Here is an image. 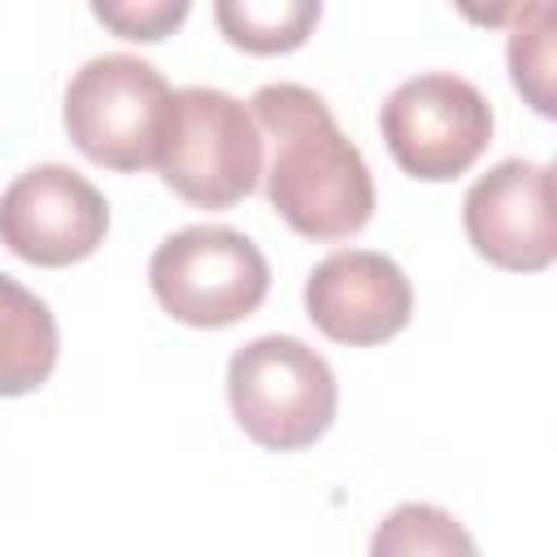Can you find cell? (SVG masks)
Returning <instances> with one entry per match:
<instances>
[{"label": "cell", "instance_id": "obj_11", "mask_svg": "<svg viewBox=\"0 0 557 557\" xmlns=\"http://www.w3.org/2000/svg\"><path fill=\"white\" fill-rule=\"evenodd\" d=\"M213 17L235 48L274 57V52L300 48L313 35L322 4L318 0H218Z\"/></svg>", "mask_w": 557, "mask_h": 557}, {"label": "cell", "instance_id": "obj_9", "mask_svg": "<svg viewBox=\"0 0 557 557\" xmlns=\"http://www.w3.org/2000/svg\"><path fill=\"white\" fill-rule=\"evenodd\" d=\"M305 313L335 344H383L413 318V287L405 270L370 248H339L305 278Z\"/></svg>", "mask_w": 557, "mask_h": 557}, {"label": "cell", "instance_id": "obj_8", "mask_svg": "<svg viewBox=\"0 0 557 557\" xmlns=\"http://www.w3.org/2000/svg\"><path fill=\"white\" fill-rule=\"evenodd\" d=\"M474 252L500 270L535 274L557 257V209L553 170L540 161L505 157L479 174L461 205Z\"/></svg>", "mask_w": 557, "mask_h": 557}, {"label": "cell", "instance_id": "obj_14", "mask_svg": "<svg viewBox=\"0 0 557 557\" xmlns=\"http://www.w3.org/2000/svg\"><path fill=\"white\" fill-rule=\"evenodd\" d=\"M91 13H96L104 26H113L122 39L157 44V39H165V35L191 13V4H187V0H122V4L96 0Z\"/></svg>", "mask_w": 557, "mask_h": 557}, {"label": "cell", "instance_id": "obj_10", "mask_svg": "<svg viewBox=\"0 0 557 557\" xmlns=\"http://www.w3.org/2000/svg\"><path fill=\"white\" fill-rule=\"evenodd\" d=\"M57 370V318L0 270V396H26Z\"/></svg>", "mask_w": 557, "mask_h": 557}, {"label": "cell", "instance_id": "obj_12", "mask_svg": "<svg viewBox=\"0 0 557 557\" xmlns=\"http://www.w3.org/2000/svg\"><path fill=\"white\" fill-rule=\"evenodd\" d=\"M370 557H479V544L448 509L405 500L374 527Z\"/></svg>", "mask_w": 557, "mask_h": 557}, {"label": "cell", "instance_id": "obj_13", "mask_svg": "<svg viewBox=\"0 0 557 557\" xmlns=\"http://www.w3.org/2000/svg\"><path fill=\"white\" fill-rule=\"evenodd\" d=\"M553 22H557V9L540 0V4L513 9V30H509L513 87L527 96V104L540 117L557 113V96H553Z\"/></svg>", "mask_w": 557, "mask_h": 557}, {"label": "cell", "instance_id": "obj_6", "mask_svg": "<svg viewBox=\"0 0 557 557\" xmlns=\"http://www.w3.org/2000/svg\"><path fill=\"white\" fill-rule=\"evenodd\" d=\"M383 144L392 161L422 178L444 183L466 174L492 144V104L461 74H413L405 78L379 113Z\"/></svg>", "mask_w": 557, "mask_h": 557}, {"label": "cell", "instance_id": "obj_1", "mask_svg": "<svg viewBox=\"0 0 557 557\" xmlns=\"http://www.w3.org/2000/svg\"><path fill=\"white\" fill-rule=\"evenodd\" d=\"M252 122L270 139V209L305 239H348L374 218V178L361 148L335 126L326 100L300 83H265Z\"/></svg>", "mask_w": 557, "mask_h": 557}, {"label": "cell", "instance_id": "obj_5", "mask_svg": "<svg viewBox=\"0 0 557 557\" xmlns=\"http://www.w3.org/2000/svg\"><path fill=\"white\" fill-rule=\"evenodd\" d=\"M157 305L187 326H231L270 292V265L261 248L235 226H183L165 235L148 261Z\"/></svg>", "mask_w": 557, "mask_h": 557}, {"label": "cell", "instance_id": "obj_3", "mask_svg": "<svg viewBox=\"0 0 557 557\" xmlns=\"http://www.w3.org/2000/svg\"><path fill=\"white\" fill-rule=\"evenodd\" d=\"M170 100L174 91L157 65L126 52H104L78 65L65 87L61 117L87 161L117 174H135L157 165Z\"/></svg>", "mask_w": 557, "mask_h": 557}, {"label": "cell", "instance_id": "obj_2", "mask_svg": "<svg viewBox=\"0 0 557 557\" xmlns=\"http://www.w3.org/2000/svg\"><path fill=\"white\" fill-rule=\"evenodd\" d=\"M226 400L252 444L296 453L331 431L339 387L326 357L305 339L257 335L226 366Z\"/></svg>", "mask_w": 557, "mask_h": 557}, {"label": "cell", "instance_id": "obj_7", "mask_svg": "<svg viewBox=\"0 0 557 557\" xmlns=\"http://www.w3.org/2000/svg\"><path fill=\"white\" fill-rule=\"evenodd\" d=\"M109 200L70 165H35L0 196V244L30 265H74L104 244Z\"/></svg>", "mask_w": 557, "mask_h": 557}, {"label": "cell", "instance_id": "obj_4", "mask_svg": "<svg viewBox=\"0 0 557 557\" xmlns=\"http://www.w3.org/2000/svg\"><path fill=\"white\" fill-rule=\"evenodd\" d=\"M157 170L183 200L231 209L261 178V131L235 96L218 87H183L170 100Z\"/></svg>", "mask_w": 557, "mask_h": 557}]
</instances>
